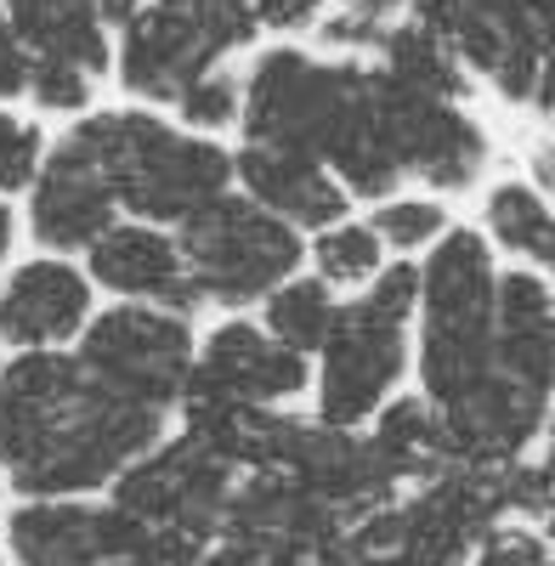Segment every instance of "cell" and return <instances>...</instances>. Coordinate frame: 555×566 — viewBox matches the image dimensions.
I'll list each match as a JSON object with an SVG mask.
<instances>
[{"label": "cell", "mask_w": 555, "mask_h": 566, "mask_svg": "<svg viewBox=\"0 0 555 566\" xmlns=\"http://www.w3.org/2000/svg\"><path fill=\"white\" fill-rule=\"evenodd\" d=\"M375 108L391 142L402 187H420L431 199H465L488 187L493 170V130L471 114V103H442L397 85L375 69Z\"/></svg>", "instance_id": "ba28073f"}, {"label": "cell", "mask_w": 555, "mask_h": 566, "mask_svg": "<svg viewBox=\"0 0 555 566\" xmlns=\"http://www.w3.org/2000/svg\"><path fill=\"white\" fill-rule=\"evenodd\" d=\"M80 266L91 277V290L114 306H165V312H181V317H199L176 227L119 216L103 239L80 255Z\"/></svg>", "instance_id": "9a60e30c"}, {"label": "cell", "mask_w": 555, "mask_h": 566, "mask_svg": "<svg viewBox=\"0 0 555 566\" xmlns=\"http://www.w3.org/2000/svg\"><path fill=\"white\" fill-rule=\"evenodd\" d=\"M18 244H23V216L12 199H0V272L18 261Z\"/></svg>", "instance_id": "f1b7e54d"}, {"label": "cell", "mask_w": 555, "mask_h": 566, "mask_svg": "<svg viewBox=\"0 0 555 566\" xmlns=\"http://www.w3.org/2000/svg\"><path fill=\"white\" fill-rule=\"evenodd\" d=\"M130 515L103 499H12L0 510V544L12 566H108L136 544Z\"/></svg>", "instance_id": "5bb4252c"}, {"label": "cell", "mask_w": 555, "mask_h": 566, "mask_svg": "<svg viewBox=\"0 0 555 566\" xmlns=\"http://www.w3.org/2000/svg\"><path fill=\"white\" fill-rule=\"evenodd\" d=\"M18 216H23V239L40 255L80 261L119 221V205L108 193V176L97 170V159L80 148V136L74 130H52L29 193L18 199Z\"/></svg>", "instance_id": "7c38bea8"}, {"label": "cell", "mask_w": 555, "mask_h": 566, "mask_svg": "<svg viewBox=\"0 0 555 566\" xmlns=\"http://www.w3.org/2000/svg\"><path fill=\"white\" fill-rule=\"evenodd\" d=\"M0 566H12V555H7V544H0Z\"/></svg>", "instance_id": "4dcf8cb0"}, {"label": "cell", "mask_w": 555, "mask_h": 566, "mask_svg": "<svg viewBox=\"0 0 555 566\" xmlns=\"http://www.w3.org/2000/svg\"><path fill=\"white\" fill-rule=\"evenodd\" d=\"M23 40L29 63H57L108 85L114 74V23L97 0H0Z\"/></svg>", "instance_id": "e0dca14e"}, {"label": "cell", "mask_w": 555, "mask_h": 566, "mask_svg": "<svg viewBox=\"0 0 555 566\" xmlns=\"http://www.w3.org/2000/svg\"><path fill=\"white\" fill-rule=\"evenodd\" d=\"M103 295L69 255H18L0 272V357L18 352H69L85 323L97 317Z\"/></svg>", "instance_id": "4fadbf2b"}, {"label": "cell", "mask_w": 555, "mask_h": 566, "mask_svg": "<svg viewBox=\"0 0 555 566\" xmlns=\"http://www.w3.org/2000/svg\"><path fill=\"white\" fill-rule=\"evenodd\" d=\"M261 45L250 0H136L114 23V74L119 97L136 108L176 114L210 80L244 69Z\"/></svg>", "instance_id": "277c9868"}, {"label": "cell", "mask_w": 555, "mask_h": 566, "mask_svg": "<svg viewBox=\"0 0 555 566\" xmlns=\"http://www.w3.org/2000/svg\"><path fill=\"white\" fill-rule=\"evenodd\" d=\"M97 7H103V12H108V23H119V18H125V12H130V7H136V0H97Z\"/></svg>", "instance_id": "f546056e"}, {"label": "cell", "mask_w": 555, "mask_h": 566, "mask_svg": "<svg viewBox=\"0 0 555 566\" xmlns=\"http://www.w3.org/2000/svg\"><path fill=\"white\" fill-rule=\"evenodd\" d=\"M74 352L103 380H114L125 397L176 413L181 391H188V374H193V352H199V317H181L165 306H114L108 301L85 323Z\"/></svg>", "instance_id": "30bf717a"}, {"label": "cell", "mask_w": 555, "mask_h": 566, "mask_svg": "<svg viewBox=\"0 0 555 566\" xmlns=\"http://www.w3.org/2000/svg\"><path fill=\"white\" fill-rule=\"evenodd\" d=\"M413 0H335V12L317 23L312 45H323V52L335 57H375L380 40L397 18H408Z\"/></svg>", "instance_id": "603a6c76"}, {"label": "cell", "mask_w": 555, "mask_h": 566, "mask_svg": "<svg viewBox=\"0 0 555 566\" xmlns=\"http://www.w3.org/2000/svg\"><path fill=\"white\" fill-rule=\"evenodd\" d=\"M176 431V413L125 397L74 346L0 357V482L12 499H103Z\"/></svg>", "instance_id": "6da1fadb"}, {"label": "cell", "mask_w": 555, "mask_h": 566, "mask_svg": "<svg viewBox=\"0 0 555 566\" xmlns=\"http://www.w3.org/2000/svg\"><path fill=\"white\" fill-rule=\"evenodd\" d=\"M23 91H29V52L7 7H0V108H23Z\"/></svg>", "instance_id": "83f0119b"}, {"label": "cell", "mask_w": 555, "mask_h": 566, "mask_svg": "<svg viewBox=\"0 0 555 566\" xmlns=\"http://www.w3.org/2000/svg\"><path fill=\"white\" fill-rule=\"evenodd\" d=\"M233 493H239V470L221 464L210 448H199L188 431H170L154 453H143L108 488V499L143 533H170V538H193V544L221 538Z\"/></svg>", "instance_id": "9c48e42d"}, {"label": "cell", "mask_w": 555, "mask_h": 566, "mask_svg": "<svg viewBox=\"0 0 555 566\" xmlns=\"http://www.w3.org/2000/svg\"><path fill=\"white\" fill-rule=\"evenodd\" d=\"M499 272L504 261L477 232V221H453L442 244L413 261V397L437 424L465 413L493 380L499 346Z\"/></svg>", "instance_id": "7a4b0ae2"}, {"label": "cell", "mask_w": 555, "mask_h": 566, "mask_svg": "<svg viewBox=\"0 0 555 566\" xmlns=\"http://www.w3.org/2000/svg\"><path fill=\"white\" fill-rule=\"evenodd\" d=\"M386 266H391V255H386L380 232L368 227L363 210H352V216H341V221H329V227L306 232V272L323 277L335 295L368 290V283H375Z\"/></svg>", "instance_id": "ffe728a7"}, {"label": "cell", "mask_w": 555, "mask_h": 566, "mask_svg": "<svg viewBox=\"0 0 555 566\" xmlns=\"http://www.w3.org/2000/svg\"><path fill=\"white\" fill-rule=\"evenodd\" d=\"M335 312H341V295L329 290V283L312 277V272H295L290 283H278V290L255 306V323L278 346H290L301 357H317L323 340H329V328H335Z\"/></svg>", "instance_id": "44dd1931"}, {"label": "cell", "mask_w": 555, "mask_h": 566, "mask_svg": "<svg viewBox=\"0 0 555 566\" xmlns=\"http://www.w3.org/2000/svg\"><path fill=\"white\" fill-rule=\"evenodd\" d=\"M477 232L504 266H527L555 283V205L522 170L488 176V187L477 193Z\"/></svg>", "instance_id": "ac0fdd59"}, {"label": "cell", "mask_w": 555, "mask_h": 566, "mask_svg": "<svg viewBox=\"0 0 555 566\" xmlns=\"http://www.w3.org/2000/svg\"><path fill=\"white\" fill-rule=\"evenodd\" d=\"M250 12L261 23V40H312L317 23L335 12V0H250Z\"/></svg>", "instance_id": "d4e9b609"}, {"label": "cell", "mask_w": 555, "mask_h": 566, "mask_svg": "<svg viewBox=\"0 0 555 566\" xmlns=\"http://www.w3.org/2000/svg\"><path fill=\"white\" fill-rule=\"evenodd\" d=\"M57 130L80 136V148L108 176L119 216L130 221L181 227L221 193H233V142L199 136L159 108L97 103L85 119L57 125Z\"/></svg>", "instance_id": "3957f363"}, {"label": "cell", "mask_w": 555, "mask_h": 566, "mask_svg": "<svg viewBox=\"0 0 555 566\" xmlns=\"http://www.w3.org/2000/svg\"><path fill=\"white\" fill-rule=\"evenodd\" d=\"M363 216H368V227L380 232V244H386L391 261H420L426 250L442 244V232L459 221L448 199H431V193H420V187H402V193L368 205Z\"/></svg>", "instance_id": "7402d4cb"}, {"label": "cell", "mask_w": 555, "mask_h": 566, "mask_svg": "<svg viewBox=\"0 0 555 566\" xmlns=\"http://www.w3.org/2000/svg\"><path fill=\"white\" fill-rule=\"evenodd\" d=\"M45 142H52V130H45L29 108H0V199H23L29 181L45 159Z\"/></svg>", "instance_id": "cb8c5ba5"}, {"label": "cell", "mask_w": 555, "mask_h": 566, "mask_svg": "<svg viewBox=\"0 0 555 566\" xmlns=\"http://www.w3.org/2000/svg\"><path fill=\"white\" fill-rule=\"evenodd\" d=\"M413 295H420L413 261H391L368 290L341 295L329 340L312 357V419L335 431H363L413 386Z\"/></svg>", "instance_id": "5b68a950"}, {"label": "cell", "mask_w": 555, "mask_h": 566, "mask_svg": "<svg viewBox=\"0 0 555 566\" xmlns=\"http://www.w3.org/2000/svg\"><path fill=\"white\" fill-rule=\"evenodd\" d=\"M233 187L266 216L290 221L295 232H317L357 210L317 159L272 148V142H244V136H233Z\"/></svg>", "instance_id": "2e32d148"}, {"label": "cell", "mask_w": 555, "mask_h": 566, "mask_svg": "<svg viewBox=\"0 0 555 566\" xmlns=\"http://www.w3.org/2000/svg\"><path fill=\"white\" fill-rule=\"evenodd\" d=\"M368 108V57H335L312 40H261L244 57V142L306 154L329 170Z\"/></svg>", "instance_id": "8992f818"}, {"label": "cell", "mask_w": 555, "mask_h": 566, "mask_svg": "<svg viewBox=\"0 0 555 566\" xmlns=\"http://www.w3.org/2000/svg\"><path fill=\"white\" fill-rule=\"evenodd\" d=\"M181 397L239 402V408H306L312 397V357L278 346L255 312H227L199 328L193 374Z\"/></svg>", "instance_id": "8fae6325"}, {"label": "cell", "mask_w": 555, "mask_h": 566, "mask_svg": "<svg viewBox=\"0 0 555 566\" xmlns=\"http://www.w3.org/2000/svg\"><path fill=\"white\" fill-rule=\"evenodd\" d=\"M380 74H391L397 85L408 91H420V97H442V103H471L477 97V85L471 74L453 63V52L426 29V23H413V18H397L380 40V52L368 57Z\"/></svg>", "instance_id": "d6986e66"}, {"label": "cell", "mask_w": 555, "mask_h": 566, "mask_svg": "<svg viewBox=\"0 0 555 566\" xmlns=\"http://www.w3.org/2000/svg\"><path fill=\"white\" fill-rule=\"evenodd\" d=\"M471 566H555V549L527 522H504L488 533V544L471 555Z\"/></svg>", "instance_id": "484cf974"}, {"label": "cell", "mask_w": 555, "mask_h": 566, "mask_svg": "<svg viewBox=\"0 0 555 566\" xmlns=\"http://www.w3.org/2000/svg\"><path fill=\"white\" fill-rule=\"evenodd\" d=\"M533 7V29H538V80H533V103L527 114L555 130V0H527Z\"/></svg>", "instance_id": "4316f807"}, {"label": "cell", "mask_w": 555, "mask_h": 566, "mask_svg": "<svg viewBox=\"0 0 555 566\" xmlns=\"http://www.w3.org/2000/svg\"><path fill=\"white\" fill-rule=\"evenodd\" d=\"M193 306L210 317L255 312L278 283L306 272V232L250 205L239 187L176 227Z\"/></svg>", "instance_id": "52a82bcc"}]
</instances>
